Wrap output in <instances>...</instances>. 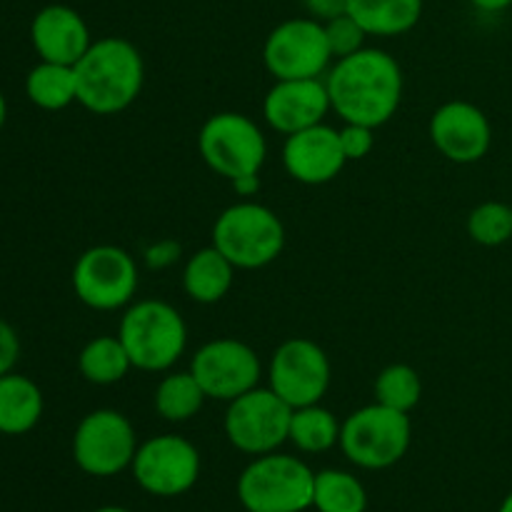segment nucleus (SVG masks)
<instances>
[{"mask_svg": "<svg viewBox=\"0 0 512 512\" xmlns=\"http://www.w3.org/2000/svg\"><path fill=\"white\" fill-rule=\"evenodd\" d=\"M325 75L330 108L343 123L380 128L398 113L403 100V70L385 50L360 48L358 53L335 60Z\"/></svg>", "mask_w": 512, "mask_h": 512, "instance_id": "obj_1", "label": "nucleus"}, {"mask_svg": "<svg viewBox=\"0 0 512 512\" xmlns=\"http://www.w3.org/2000/svg\"><path fill=\"white\" fill-rule=\"evenodd\" d=\"M78 103L95 115H118L138 100L145 83V63L130 40L108 35L93 40L73 65Z\"/></svg>", "mask_w": 512, "mask_h": 512, "instance_id": "obj_2", "label": "nucleus"}, {"mask_svg": "<svg viewBox=\"0 0 512 512\" xmlns=\"http://www.w3.org/2000/svg\"><path fill=\"white\" fill-rule=\"evenodd\" d=\"M118 338L128 350L133 368L163 373L173 368L188 348V325L165 300H138L125 308Z\"/></svg>", "mask_w": 512, "mask_h": 512, "instance_id": "obj_3", "label": "nucleus"}, {"mask_svg": "<svg viewBox=\"0 0 512 512\" xmlns=\"http://www.w3.org/2000/svg\"><path fill=\"white\" fill-rule=\"evenodd\" d=\"M315 473L295 455H258L238 478V500L248 512H305L313 508Z\"/></svg>", "mask_w": 512, "mask_h": 512, "instance_id": "obj_4", "label": "nucleus"}, {"mask_svg": "<svg viewBox=\"0 0 512 512\" xmlns=\"http://www.w3.org/2000/svg\"><path fill=\"white\" fill-rule=\"evenodd\" d=\"M213 245L238 270H258L280 258L285 248V225L268 205L243 200L218 215Z\"/></svg>", "mask_w": 512, "mask_h": 512, "instance_id": "obj_5", "label": "nucleus"}, {"mask_svg": "<svg viewBox=\"0 0 512 512\" xmlns=\"http://www.w3.org/2000/svg\"><path fill=\"white\" fill-rule=\"evenodd\" d=\"M413 440L410 413L373 403L355 410L340 425V450L363 470H385L405 458Z\"/></svg>", "mask_w": 512, "mask_h": 512, "instance_id": "obj_6", "label": "nucleus"}, {"mask_svg": "<svg viewBox=\"0 0 512 512\" xmlns=\"http://www.w3.org/2000/svg\"><path fill=\"white\" fill-rule=\"evenodd\" d=\"M198 153L215 175L233 183L245 175H260L268 158V140L253 118L225 110L210 115L203 123L198 133Z\"/></svg>", "mask_w": 512, "mask_h": 512, "instance_id": "obj_7", "label": "nucleus"}, {"mask_svg": "<svg viewBox=\"0 0 512 512\" xmlns=\"http://www.w3.org/2000/svg\"><path fill=\"white\" fill-rule=\"evenodd\" d=\"M73 293L85 308L110 310L128 308L138 293V265L128 250L118 245H93L73 265Z\"/></svg>", "mask_w": 512, "mask_h": 512, "instance_id": "obj_8", "label": "nucleus"}, {"mask_svg": "<svg viewBox=\"0 0 512 512\" xmlns=\"http://www.w3.org/2000/svg\"><path fill=\"white\" fill-rule=\"evenodd\" d=\"M138 435L133 423L113 408L85 415L73 433V460L85 475L113 478L133 465Z\"/></svg>", "mask_w": 512, "mask_h": 512, "instance_id": "obj_9", "label": "nucleus"}, {"mask_svg": "<svg viewBox=\"0 0 512 512\" xmlns=\"http://www.w3.org/2000/svg\"><path fill=\"white\" fill-rule=\"evenodd\" d=\"M293 408L270 388H253L250 393L230 400L223 428L230 445L245 455L275 453L288 443Z\"/></svg>", "mask_w": 512, "mask_h": 512, "instance_id": "obj_10", "label": "nucleus"}, {"mask_svg": "<svg viewBox=\"0 0 512 512\" xmlns=\"http://www.w3.org/2000/svg\"><path fill=\"white\" fill-rule=\"evenodd\" d=\"M333 50L323 20L290 18L275 25L263 45L265 70L275 80L320 78L330 70Z\"/></svg>", "mask_w": 512, "mask_h": 512, "instance_id": "obj_11", "label": "nucleus"}, {"mask_svg": "<svg viewBox=\"0 0 512 512\" xmlns=\"http://www.w3.org/2000/svg\"><path fill=\"white\" fill-rule=\"evenodd\" d=\"M330 358L315 340L290 338L278 345L268 365V388L290 408H305L325 398L330 388Z\"/></svg>", "mask_w": 512, "mask_h": 512, "instance_id": "obj_12", "label": "nucleus"}, {"mask_svg": "<svg viewBox=\"0 0 512 512\" xmlns=\"http://www.w3.org/2000/svg\"><path fill=\"white\" fill-rule=\"evenodd\" d=\"M130 470L145 493L178 498L198 483L200 453L183 435H155L138 445Z\"/></svg>", "mask_w": 512, "mask_h": 512, "instance_id": "obj_13", "label": "nucleus"}, {"mask_svg": "<svg viewBox=\"0 0 512 512\" xmlns=\"http://www.w3.org/2000/svg\"><path fill=\"white\" fill-rule=\"evenodd\" d=\"M190 373L203 388L205 398L230 403L258 388L263 365L248 343L235 338H218L200 345L190 360Z\"/></svg>", "mask_w": 512, "mask_h": 512, "instance_id": "obj_14", "label": "nucleus"}, {"mask_svg": "<svg viewBox=\"0 0 512 512\" xmlns=\"http://www.w3.org/2000/svg\"><path fill=\"white\" fill-rule=\"evenodd\" d=\"M430 140L445 160L458 165L478 163L493 145V125L478 105L450 100L433 113L428 125Z\"/></svg>", "mask_w": 512, "mask_h": 512, "instance_id": "obj_15", "label": "nucleus"}, {"mask_svg": "<svg viewBox=\"0 0 512 512\" xmlns=\"http://www.w3.org/2000/svg\"><path fill=\"white\" fill-rule=\"evenodd\" d=\"M330 110L328 88L320 78L275 80L263 98L265 123L285 138L320 125Z\"/></svg>", "mask_w": 512, "mask_h": 512, "instance_id": "obj_16", "label": "nucleus"}, {"mask_svg": "<svg viewBox=\"0 0 512 512\" xmlns=\"http://www.w3.org/2000/svg\"><path fill=\"white\" fill-rule=\"evenodd\" d=\"M338 130L320 123L285 138L283 168L303 185H325L338 178L345 168Z\"/></svg>", "mask_w": 512, "mask_h": 512, "instance_id": "obj_17", "label": "nucleus"}, {"mask_svg": "<svg viewBox=\"0 0 512 512\" xmlns=\"http://www.w3.org/2000/svg\"><path fill=\"white\" fill-rule=\"evenodd\" d=\"M30 43L45 63L75 65L88 53L93 40L88 23L78 10L53 3L35 13L30 23Z\"/></svg>", "mask_w": 512, "mask_h": 512, "instance_id": "obj_18", "label": "nucleus"}, {"mask_svg": "<svg viewBox=\"0 0 512 512\" xmlns=\"http://www.w3.org/2000/svg\"><path fill=\"white\" fill-rule=\"evenodd\" d=\"M235 265L215 245L195 250L183 268V290L200 305L220 303L230 293L235 280Z\"/></svg>", "mask_w": 512, "mask_h": 512, "instance_id": "obj_19", "label": "nucleus"}, {"mask_svg": "<svg viewBox=\"0 0 512 512\" xmlns=\"http://www.w3.org/2000/svg\"><path fill=\"white\" fill-rule=\"evenodd\" d=\"M45 400L38 383L18 373H8L0 378V435L30 433L43 418Z\"/></svg>", "mask_w": 512, "mask_h": 512, "instance_id": "obj_20", "label": "nucleus"}, {"mask_svg": "<svg viewBox=\"0 0 512 512\" xmlns=\"http://www.w3.org/2000/svg\"><path fill=\"white\" fill-rule=\"evenodd\" d=\"M345 13L353 15L368 35L395 38L418 25L423 0H345Z\"/></svg>", "mask_w": 512, "mask_h": 512, "instance_id": "obj_21", "label": "nucleus"}, {"mask_svg": "<svg viewBox=\"0 0 512 512\" xmlns=\"http://www.w3.org/2000/svg\"><path fill=\"white\" fill-rule=\"evenodd\" d=\"M25 95L40 110H65L78 103L75 68L40 60L25 78Z\"/></svg>", "mask_w": 512, "mask_h": 512, "instance_id": "obj_22", "label": "nucleus"}, {"mask_svg": "<svg viewBox=\"0 0 512 512\" xmlns=\"http://www.w3.org/2000/svg\"><path fill=\"white\" fill-rule=\"evenodd\" d=\"M78 370L88 383L115 385L133 370V363L118 335H98L80 350Z\"/></svg>", "mask_w": 512, "mask_h": 512, "instance_id": "obj_23", "label": "nucleus"}, {"mask_svg": "<svg viewBox=\"0 0 512 512\" xmlns=\"http://www.w3.org/2000/svg\"><path fill=\"white\" fill-rule=\"evenodd\" d=\"M205 393L193 378L190 370L185 373H168L155 388V413L168 423H188L203 410Z\"/></svg>", "mask_w": 512, "mask_h": 512, "instance_id": "obj_24", "label": "nucleus"}, {"mask_svg": "<svg viewBox=\"0 0 512 512\" xmlns=\"http://www.w3.org/2000/svg\"><path fill=\"white\" fill-rule=\"evenodd\" d=\"M340 425L343 423H338V418L320 403L295 408L288 443L303 453H325L340 443Z\"/></svg>", "mask_w": 512, "mask_h": 512, "instance_id": "obj_25", "label": "nucleus"}, {"mask_svg": "<svg viewBox=\"0 0 512 512\" xmlns=\"http://www.w3.org/2000/svg\"><path fill=\"white\" fill-rule=\"evenodd\" d=\"M313 508L318 512H365L368 493L363 483L345 470H320L315 473Z\"/></svg>", "mask_w": 512, "mask_h": 512, "instance_id": "obj_26", "label": "nucleus"}, {"mask_svg": "<svg viewBox=\"0 0 512 512\" xmlns=\"http://www.w3.org/2000/svg\"><path fill=\"white\" fill-rule=\"evenodd\" d=\"M423 398V380L413 365L393 363L375 380V403L410 413Z\"/></svg>", "mask_w": 512, "mask_h": 512, "instance_id": "obj_27", "label": "nucleus"}, {"mask_svg": "<svg viewBox=\"0 0 512 512\" xmlns=\"http://www.w3.org/2000/svg\"><path fill=\"white\" fill-rule=\"evenodd\" d=\"M468 235L478 245L485 248H498L512 240V205L488 200L468 215Z\"/></svg>", "mask_w": 512, "mask_h": 512, "instance_id": "obj_28", "label": "nucleus"}, {"mask_svg": "<svg viewBox=\"0 0 512 512\" xmlns=\"http://www.w3.org/2000/svg\"><path fill=\"white\" fill-rule=\"evenodd\" d=\"M325 35H328V45L333 50V58L340 60L345 55L358 53L360 48H365V33L363 28L358 25V20L348 13H340L335 18L325 20Z\"/></svg>", "mask_w": 512, "mask_h": 512, "instance_id": "obj_29", "label": "nucleus"}, {"mask_svg": "<svg viewBox=\"0 0 512 512\" xmlns=\"http://www.w3.org/2000/svg\"><path fill=\"white\" fill-rule=\"evenodd\" d=\"M340 135V148H343L345 160H363L373 153L375 148V128L358 123H345L338 130Z\"/></svg>", "mask_w": 512, "mask_h": 512, "instance_id": "obj_30", "label": "nucleus"}, {"mask_svg": "<svg viewBox=\"0 0 512 512\" xmlns=\"http://www.w3.org/2000/svg\"><path fill=\"white\" fill-rule=\"evenodd\" d=\"M20 358V338L8 320L0 318V378L13 373Z\"/></svg>", "mask_w": 512, "mask_h": 512, "instance_id": "obj_31", "label": "nucleus"}, {"mask_svg": "<svg viewBox=\"0 0 512 512\" xmlns=\"http://www.w3.org/2000/svg\"><path fill=\"white\" fill-rule=\"evenodd\" d=\"M180 255V245L173 243V240H160V243H155L153 248L145 250V263H148V268H168V265H173L175 260H178Z\"/></svg>", "mask_w": 512, "mask_h": 512, "instance_id": "obj_32", "label": "nucleus"}, {"mask_svg": "<svg viewBox=\"0 0 512 512\" xmlns=\"http://www.w3.org/2000/svg\"><path fill=\"white\" fill-rule=\"evenodd\" d=\"M308 13L313 15L315 20H330L335 15L345 13V0H303Z\"/></svg>", "mask_w": 512, "mask_h": 512, "instance_id": "obj_33", "label": "nucleus"}, {"mask_svg": "<svg viewBox=\"0 0 512 512\" xmlns=\"http://www.w3.org/2000/svg\"><path fill=\"white\" fill-rule=\"evenodd\" d=\"M230 185H233L235 193L243 195V198H253V195L260 190V175H245V178L233 180Z\"/></svg>", "mask_w": 512, "mask_h": 512, "instance_id": "obj_34", "label": "nucleus"}, {"mask_svg": "<svg viewBox=\"0 0 512 512\" xmlns=\"http://www.w3.org/2000/svg\"><path fill=\"white\" fill-rule=\"evenodd\" d=\"M470 5H475L483 13H503L512 5V0H470Z\"/></svg>", "mask_w": 512, "mask_h": 512, "instance_id": "obj_35", "label": "nucleus"}, {"mask_svg": "<svg viewBox=\"0 0 512 512\" xmlns=\"http://www.w3.org/2000/svg\"><path fill=\"white\" fill-rule=\"evenodd\" d=\"M5 118H8V103H5V95L0 93V130H3Z\"/></svg>", "mask_w": 512, "mask_h": 512, "instance_id": "obj_36", "label": "nucleus"}, {"mask_svg": "<svg viewBox=\"0 0 512 512\" xmlns=\"http://www.w3.org/2000/svg\"><path fill=\"white\" fill-rule=\"evenodd\" d=\"M498 512H512V490H510L508 495H505V500H503V503H500Z\"/></svg>", "mask_w": 512, "mask_h": 512, "instance_id": "obj_37", "label": "nucleus"}, {"mask_svg": "<svg viewBox=\"0 0 512 512\" xmlns=\"http://www.w3.org/2000/svg\"><path fill=\"white\" fill-rule=\"evenodd\" d=\"M93 512H130L128 508H120V505H103V508L93 510Z\"/></svg>", "mask_w": 512, "mask_h": 512, "instance_id": "obj_38", "label": "nucleus"}]
</instances>
